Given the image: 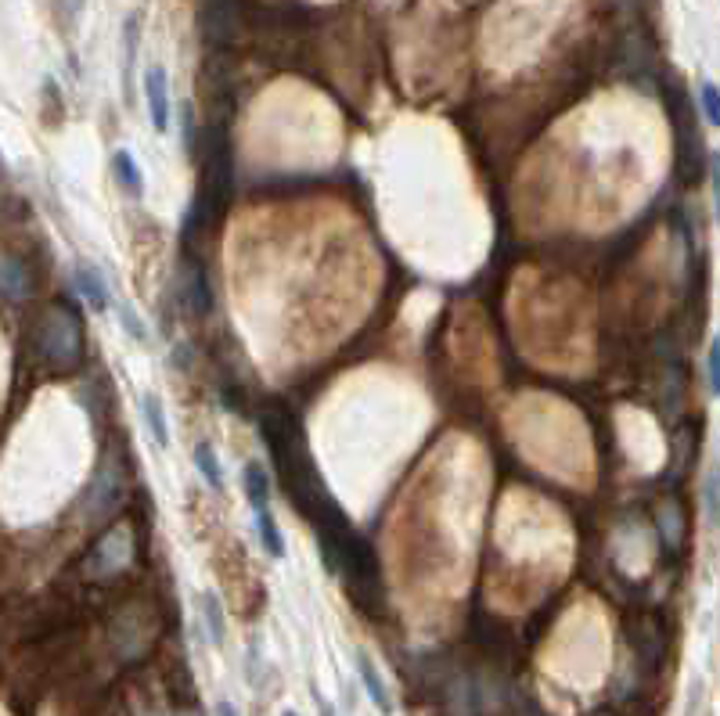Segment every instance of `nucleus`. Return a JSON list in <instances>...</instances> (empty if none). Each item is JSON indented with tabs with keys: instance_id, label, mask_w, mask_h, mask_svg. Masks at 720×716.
I'll return each mask as SVG.
<instances>
[{
	"instance_id": "1",
	"label": "nucleus",
	"mask_w": 720,
	"mask_h": 716,
	"mask_svg": "<svg viewBox=\"0 0 720 716\" xmlns=\"http://www.w3.org/2000/svg\"><path fill=\"white\" fill-rule=\"evenodd\" d=\"M202 144H206V162H202V191L191 209L195 220L213 224L216 216H224L227 202L234 191V155H231V134L224 123H209L202 130Z\"/></svg>"
},
{
	"instance_id": "2",
	"label": "nucleus",
	"mask_w": 720,
	"mask_h": 716,
	"mask_svg": "<svg viewBox=\"0 0 720 716\" xmlns=\"http://www.w3.org/2000/svg\"><path fill=\"white\" fill-rule=\"evenodd\" d=\"M36 346H40V357L47 360L51 371H62V375L76 371L83 364V328L76 310L65 303H54L40 321Z\"/></svg>"
},
{
	"instance_id": "3",
	"label": "nucleus",
	"mask_w": 720,
	"mask_h": 716,
	"mask_svg": "<svg viewBox=\"0 0 720 716\" xmlns=\"http://www.w3.org/2000/svg\"><path fill=\"white\" fill-rule=\"evenodd\" d=\"M134 526L130 522H116V526H108L105 533H101V540L94 547H90L87 562H83V573L90 576V580H112V576H119L126 569V565L134 562Z\"/></svg>"
},
{
	"instance_id": "4",
	"label": "nucleus",
	"mask_w": 720,
	"mask_h": 716,
	"mask_svg": "<svg viewBox=\"0 0 720 716\" xmlns=\"http://www.w3.org/2000/svg\"><path fill=\"white\" fill-rule=\"evenodd\" d=\"M155 634H159V616L152 612V605H126L112 623V645L126 663L141 659L152 648Z\"/></svg>"
},
{
	"instance_id": "5",
	"label": "nucleus",
	"mask_w": 720,
	"mask_h": 716,
	"mask_svg": "<svg viewBox=\"0 0 720 716\" xmlns=\"http://www.w3.org/2000/svg\"><path fill=\"white\" fill-rule=\"evenodd\" d=\"M198 26H202V40L213 51L231 47L242 33V0H202Z\"/></svg>"
},
{
	"instance_id": "6",
	"label": "nucleus",
	"mask_w": 720,
	"mask_h": 716,
	"mask_svg": "<svg viewBox=\"0 0 720 716\" xmlns=\"http://www.w3.org/2000/svg\"><path fill=\"white\" fill-rule=\"evenodd\" d=\"M180 299H184V310L191 317H206L213 310V288H209V274L206 267L188 256L180 263Z\"/></svg>"
},
{
	"instance_id": "7",
	"label": "nucleus",
	"mask_w": 720,
	"mask_h": 716,
	"mask_svg": "<svg viewBox=\"0 0 720 716\" xmlns=\"http://www.w3.org/2000/svg\"><path fill=\"white\" fill-rule=\"evenodd\" d=\"M144 101H148V116L159 134L170 130V80H166V69L152 65L144 72Z\"/></svg>"
},
{
	"instance_id": "8",
	"label": "nucleus",
	"mask_w": 720,
	"mask_h": 716,
	"mask_svg": "<svg viewBox=\"0 0 720 716\" xmlns=\"http://www.w3.org/2000/svg\"><path fill=\"white\" fill-rule=\"evenodd\" d=\"M72 281H76V292L90 303V310H108V285L101 278V270L94 263H76L72 270Z\"/></svg>"
},
{
	"instance_id": "9",
	"label": "nucleus",
	"mask_w": 720,
	"mask_h": 716,
	"mask_svg": "<svg viewBox=\"0 0 720 716\" xmlns=\"http://www.w3.org/2000/svg\"><path fill=\"white\" fill-rule=\"evenodd\" d=\"M87 493H90V511H94V515H108V511L116 508L119 497H123V479H119L112 468H101Z\"/></svg>"
},
{
	"instance_id": "10",
	"label": "nucleus",
	"mask_w": 720,
	"mask_h": 716,
	"mask_svg": "<svg viewBox=\"0 0 720 716\" xmlns=\"http://www.w3.org/2000/svg\"><path fill=\"white\" fill-rule=\"evenodd\" d=\"M29 292H33V278H29L26 263H18L15 256H0V296L18 303Z\"/></svg>"
},
{
	"instance_id": "11",
	"label": "nucleus",
	"mask_w": 720,
	"mask_h": 716,
	"mask_svg": "<svg viewBox=\"0 0 720 716\" xmlns=\"http://www.w3.org/2000/svg\"><path fill=\"white\" fill-rule=\"evenodd\" d=\"M663 648H666V641H663V630H659L656 619H641L638 634H634V655H638L648 670H656V663L663 659Z\"/></svg>"
},
{
	"instance_id": "12",
	"label": "nucleus",
	"mask_w": 720,
	"mask_h": 716,
	"mask_svg": "<svg viewBox=\"0 0 720 716\" xmlns=\"http://www.w3.org/2000/svg\"><path fill=\"white\" fill-rule=\"evenodd\" d=\"M357 670H360V681H364V691L371 695V702H375V706L382 709V713H393V699H389L386 681L378 677L375 663H371V659H368L364 652L357 655Z\"/></svg>"
},
{
	"instance_id": "13",
	"label": "nucleus",
	"mask_w": 720,
	"mask_h": 716,
	"mask_svg": "<svg viewBox=\"0 0 720 716\" xmlns=\"http://www.w3.org/2000/svg\"><path fill=\"white\" fill-rule=\"evenodd\" d=\"M141 418H144V425H148V432H152L155 443L166 447V443H170V425H166V411H162V400L155 393H144Z\"/></svg>"
},
{
	"instance_id": "14",
	"label": "nucleus",
	"mask_w": 720,
	"mask_h": 716,
	"mask_svg": "<svg viewBox=\"0 0 720 716\" xmlns=\"http://www.w3.org/2000/svg\"><path fill=\"white\" fill-rule=\"evenodd\" d=\"M112 166H116V180H119V188H123L130 198H141V195H144V180H141V170H137L134 155H130V152H123V148H119V152L112 155Z\"/></svg>"
},
{
	"instance_id": "15",
	"label": "nucleus",
	"mask_w": 720,
	"mask_h": 716,
	"mask_svg": "<svg viewBox=\"0 0 720 716\" xmlns=\"http://www.w3.org/2000/svg\"><path fill=\"white\" fill-rule=\"evenodd\" d=\"M659 533H663V540H666V547H670V551H677V547H681L684 519H681V508H677L674 497H666V501L659 504Z\"/></svg>"
},
{
	"instance_id": "16",
	"label": "nucleus",
	"mask_w": 720,
	"mask_h": 716,
	"mask_svg": "<svg viewBox=\"0 0 720 716\" xmlns=\"http://www.w3.org/2000/svg\"><path fill=\"white\" fill-rule=\"evenodd\" d=\"M198 605H202V623L209 627V641H213L216 648H224L227 627H224V609H220V598H216L213 591H206L202 598H198Z\"/></svg>"
},
{
	"instance_id": "17",
	"label": "nucleus",
	"mask_w": 720,
	"mask_h": 716,
	"mask_svg": "<svg viewBox=\"0 0 720 716\" xmlns=\"http://www.w3.org/2000/svg\"><path fill=\"white\" fill-rule=\"evenodd\" d=\"M245 497H249V504H252V511H263L267 508V501H270V479H267V472H263V465H245Z\"/></svg>"
},
{
	"instance_id": "18",
	"label": "nucleus",
	"mask_w": 720,
	"mask_h": 716,
	"mask_svg": "<svg viewBox=\"0 0 720 716\" xmlns=\"http://www.w3.org/2000/svg\"><path fill=\"white\" fill-rule=\"evenodd\" d=\"M256 533H260V544L270 558H285V537H281L278 522L270 515V508L256 511Z\"/></svg>"
},
{
	"instance_id": "19",
	"label": "nucleus",
	"mask_w": 720,
	"mask_h": 716,
	"mask_svg": "<svg viewBox=\"0 0 720 716\" xmlns=\"http://www.w3.org/2000/svg\"><path fill=\"white\" fill-rule=\"evenodd\" d=\"M195 468H198V475L213 486V490H224V472H220L216 450L209 447V443H195Z\"/></svg>"
},
{
	"instance_id": "20",
	"label": "nucleus",
	"mask_w": 720,
	"mask_h": 716,
	"mask_svg": "<svg viewBox=\"0 0 720 716\" xmlns=\"http://www.w3.org/2000/svg\"><path fill=\"white\" fill-rule=\"evenodd\" d=\"M119 324H123V332L134 342H148V328L141 324V317H137V310L130 303H119Z\"/></svg>"
},
{
	"instance_id": "21",
	"label": "nucleus",
	"mask_w": 720,
	"mask_h": 716,
	"mask_svg": "<svg viewBox=\"0 0 720 716\" xmlns=\"http://www.w3.org/2000/svg\"><path fill=\"white\" fill-rule=\"evenodd\" d=\"M699 105H702L706 123L717 126L720 123V101H717V87H713V83H702L699 87Z\"/></svg>"
},
{
	"instance_id": "22",
	"label": "nucleus",
	"mask_w": 720,
	"mask_h": 716,
	"mask_svg": "<svg viewBox=\"0 0 720 716\" xmlns=\"http://www.w3.org/2000/svg\"><path fill=\"white\" fill-rule=\"evenodd\" d=\"M180 141H184V152L195 155V112H191V105H180Z\"/></svg>"
},
{
	"instance_id": "23",
	"label": "nucleus",
	"mask_w": 720,
	"mask_h": 716,
	"mask_svg": "<svg viewBox=\"0 0 720 716\" xmlns=\"http://www.w3.org/2000/svg\"><path fill=\"white\" fill-rule=\"evenodd\" d=\"M706 378H710V389L717 393V385H720V350H717V342H713L710 350H706Z\"/></svg>"
},
{
	"instance_id": "24",
	"label": "nucleus",
	"mask_w": 720,
	"mask_h": 716,
	"mask_svg": "<svg viewBox=\"0 0 720 716\" xmlns=\"http://www.w3.org/2000/svg\"><path fill=\"white\" fill-rule=\"evenodd\" d=\"M80 11H83V0H58V15H62V26H65V29L76 26Z\"/></svg>"
},
{
	"instance_id": "25",
	"label": "nucleus",
	"mask_w": 720,
	"mask_h": 716,
	"mask_svg": "<svg viewBox=\"0 0 720 716\" xmlns=\"http://www.w3.org/2000/svg\"><path fill=\"white\" fill-rule=\"evenodd\" d=\"M706 511H710V515H717V475H706Z\"/></svg>"
},
{
	"instance_id": "26",
	"label": "nucleus",
	"mask_w": 720,
	"mask_h": 716,
	"mask_svg": "<svg viewBox=\"0 0 720 716\" xmlns=\"http://www.w3.org/2000/svg\"><path fill=\"white\" fill-rule=\"evenodd\" d=\"M216 716H238V709L231 702H216Z\"/></svg>"
},
{
	"instance_id": "27",
	"label": "nucleus",
	"mask_w": 720,
	"mask_h": 716,
	"mask_svg": "<svg viewBox=\"0 0 720 716\" xmlns=\"http://www.w3.org/2000/svg\"><path fill=\"white\" fill-rule=\"evenodd\" d=\"M321 716H335V709H332V706H324V702H321Z\"/></svg>"
},
{
	"instance_id": "28",
	"label": "nucleus",
	"mask_w": 720,
	"mask_h": 716,
	"mask_svg": "<svg viewBox=\"0 0 720 716\" xmlns=\"http://www.w3.org/2000/svg\"><path fill=\"white\" fill-rule=\"evenodd\" d=\"M591 716H612L609 709H598V713H591Z\"/></svg>"
},
{
	"instance_id": "29",
	"label": "nucleus",
	"mask_w": 720,
	"mask_h": 716,
	"mask_svg": "<svg viewBox=\"0 0 720 716\" xmlns=\"http://www.w3.org/2000/svg\"><path fill=\"white\" fill-rule=\"evenodd\" d=\"M281 716H299V713H292V709H288V713H281Z\"/></svg>"
},
{
	"instance_id": "30",
	"label": "nucleus",
	"mask_w": 720,
	"mask_h": 716,
	"mask_svg": "<svg viewBox=\"0 0 720 716\" xmlns=\"http://www.w3.org/2000/svg\"><path fill=\"white\" fill-rule=\"evenodd\" d=\"M623 4H634V0H623Z\"/></svg>"
}]
</instances>
